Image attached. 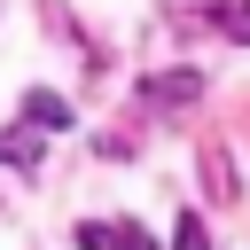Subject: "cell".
I'll return each mask as SVG.
<instances>
[{"label":"cell","instance_id":"8992f818","mask_svg":"<svg viewBox=\"0 0 250 250\" xmlns=\"http://www.w3.org/2000/svg\"><path fill=\"white\" fill-rule=\"evenodd\" d=\"M172 250H211V227H203V219H188V211H180V227H172Z\"/></svg>","mask_w":250,"mask_h":250},{"label":"cell","instance_id":"6da1fadb","mask_svg":"<svg viewBox=\"0 0 250 250\" xmlns=\"http://www.w3.org/2000/svg\"><path fill=\"white\" fill-rule=\"evenodd\" d=\"M78 250H156V242H148V227H133V219H86V227H78Z\"/></svg>","mask_w":250,"mask_h":250},{"label":"cell","instance_id":"3957f363","mask_svg":"<svg viewBox=\"0 0 250 250\" xmlns=\"http://www.w3.org/2000/svg\"><path fill=\"white\" fill-rule=\"evenodd\" d=\"M195 94H203L195 70H156V78H148V102H195Z\"/></svg>","mask_w":250,"mask_h":250},{"label":"cell","instance_id":"277c9868","mask_svg":"<svg viewBox=\"0 0 250 250\" xmlns=\"http://www.w3.org/2000/svg\"><path fill=\"white\" fill-rule=\"evenodd\" d=\"M39 148H47V141H39L31 125H8V133H0V164H23V172H31V164H39Z\"/></svg>","mask_w":250,"mask_h":250},{"label":"cell","instance_id":"7a4b0ae2","mask_svg":"<svg viewBox=\"0 0 250 250\" xmlns=\"http://www.w3.org/2000/svg\"><path fill=\"white\" fill-rule=\"evenodd\" d=\"M23 125H47V133H70V102H62V94H47V86H31V94H23Z\"/></svg>","mask_w":250,"mask_h":250},{"label":"cell","instance_id":"5b68a950","mask_svg":"<svg viewBox=\"0 0 250 250\" xmlns=\"http://www.w3.org/2000/svg\"><path fill=\"white\" fill-rule=\"evenodd\" d=\"M211 23L219 39H250V0H211Z\"/></svg>","mask_w":250,"mask_h":250}]
</instances>
